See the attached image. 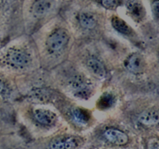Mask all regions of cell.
Wrapping results in <instances>:
<instances>
[{
	"instance_id": "4fadbf2b",
	"label": "cell",
	"mask_w": 159,
	"mask_h": 149,
	"mask_svg": "<svg viewBox=\"0 0 159 149\" xmlns=\"http://www.w3.org/2000/svg\"><path fill=\"white\" fill-rule=\"evenodd\" d=\"M79 21L84 29H93L96 26V20L92 14L89 12H81L79 16Z\"/></svg>"
},
{
	"instance_id": "277c9868",
	"label": "cell",
	"mask_w": 159,
	"mask_h": 149,
	"mask_svg": "<svg viewBox=\"0 0 159 149\" xmlns=\"http://www.w3.org/2000/svg\"><path fill=\"white\" fill-rule=\"evenodd\" d=\"M124 67L130 72L138 74L145 71L147 63L142 54L140 53H133L125 60Z\"/></svg>"
},
{
	"instance_id": "8fae6325",
	"label": "cell",
	"mask_w": 159,
	"mask_h": 149,
	"mask_svg": "<svg viewBox=\"0 0 159 149\" xmlns=\"http://www.w3.org/2000/svg\"><path fill=\"white\" fill-rule=\"evenodd\" d=\"M71 118L73 122L77 125L85 126L88 124L91 116L87 110L75 107L71 110Z\"/></svg>"
},
{
	"instance_id": "e0dca14e",
	"label": "cell",
	"mask_w": 159,
	"mask_h": 149,
	"mask_svg": "<svg viewBox=\"0 0 159 149\" xmlns=\"http://www.w3.org/2000/svg\"><path fill=\"white\" fill-rule=\"evenodd\" d=\"M9 93H10V90H9V86L6 83V82L0 78V96H9Z\"/></svg>"
},
{
	"instance_id": "9a60e30c",
	"label": "cell",
	"mask_w": 159,
	"mask_h": 149,
	"mask_svg": "<svg viewBox=\"0 0 159 149\" xmlns=\"http://www.w3.org/2000/svg\"><path fill=\"white\" fill-rule=\"evenodd\" d=\"M129 12L135 19H141L144 15V10L142 6L138 3H133L128 6Z\"/></svg>"
},
{
	"instance_id": "7c38bea8",
	"label": "cell",
	"mask_w": 159,
	"mask_h": 149,
	"mask_svg": "<svg viewBox=\"0 0 159 149\" xmlns=\"http://www.w3.org/2000/svg\"><path fill=\"white\" fill-rule=\"evenodd\" d=\"M111 24L113 27L120 34H124V35H130L131 34V28L124 20H123L120 17L113 16L111 20Z\"/></svg>"
},
{
	"instance_id": "7a4b0ae2",
	"label": "cell",
	"mask_w": 159,
	"mask_h": 149,
	"mask_svg": "<svg viewBox=\"0 0 159 149\" xmlns=\"http://www.w3.org/2000/svg\"><path fill=\"white\" fill-rule=\"evenodd\" d=\"M69 40L68 31L63 28L55 29L50 34L46 41L47 48L51 53H57L65 47Z\"/></svg>"
},
{
	"instance_id": "ac0fdd59",
	"label": "cell",
	"mask_w": 159,
	"mask_h": 149,
	"mask_svg": "<svg viewBox=\"0 0 159 149\" xmlns=\"http://www.w3.org/2000/svg\"><path fill=\"white\" fill-rule=\"evenodd\" d=\"M148 149H159L158 141L157 138H152L148 143Z\"/></svg>"
},
{
	"instance_id": "5bb4252c",
	"label": "cell",
	"mask_w": 159,
	"mask_h": 149,
	"mask_svg": "<svg viewBox=\"0 0 159 149\" xmlns=\"http://www.w3.org/2000/svg\"><path fill=\"white\" fill-rule=\"evenodd\" d=\"M115 101H116V99L113 95H112L111 93H106L99 98L97 106L101 110H106L111 107L114 104Z\"/></svg>"
},
{
	"instance_id": "52a82bcc",
	"label": "cell",
	"mask_w": 159,
	"mask_h": 149,
	"mask_svg": "<svg viewBox=\"0 0 159 149\" xmlns=\"http://www.w3.org/2000/svg\"><path fill=\"white\" fill-rule=\"evenodd\" d=\"M34 117L38 124L43 126H52L57 121L55 113L46 109H37L34 110Z\"/></svg>"
},
{
	"instance_id": "30bf717a",
	"label": "cell",
	"mask_w": 159,
	"mask_h": 149,
	"mask_svg": "<svg viewBox=\"0 0 159 149\" xmlns=\"http://www.w3.org/2000/svg\"><path fill=\"white\" fill-rule=\"evenodd\" d=\"M51 0H36L32 5V13L36 17H43L52 8Z\"/></svg>"
},
{
	"instance_id": "ba28073f",
	"label": "cell",
	"mask_w": 159,
	"mask_h": 149,
	"mask_svg": "<svg viewBox=\"0 0 159 149\" xmlns=\"http://www.w3.org/2000/svg\"><path fill=\"white\" fill-rule=\"evenodd\" d=\"M87 68L90 72L99 79H104L107 76V71L102 61L96 57H90L86 62Z\"/></svg>"
},
{
	"instance_id": "d6986e66",
	"label": "cell",
	"mask_w": 159,
	"mask_h": 149,
	"mask_svg": "<svg viewBox=\"0 0 159 149\" xmlns=\"http://www.w3.org/2000/svg\"><path fill=\"white\" fill-rule=\"evenodd\" d=\"M152 12L156 19L158 17V0H155L152 4Z\"/></svg>"
},
{
	"instance_id": "8992f818",
	"label": "cell",
	"mask_w": 159,
	"mask_h": 149,
	"mask_svg": "<svg viewBox=\"0 0 159 149\" xmlns=\"http://www.w3.org/2000/svg\"><path fill=\"white\" fill-rule=\"evenodd\" d=\"M79 144V139L75 137H60L53 140L47 149H75Z\"/></svg>"
},
{
	"instance_id": "5b68a950",
	"label": "cell",
	"mask_w": 159,
	"mask_h": 149,
	"mask_svg": "<svg viewBox=\"0 0 159 149\" xmlns=\"http://www.w3.org/2000/svg\"><path fill=\"white\" fill-rule=\"evenodd\" d=\"M103 136L108 142L118 146L125 145L129 141L127 133L116 128L107 129L104 131Z\"/></svg>"
},
{
	"instance_id": "6da1fadb",
	"label": "cell",
	"mask_w": 159,
	"mask_h": 149,
	"mask_svg": "<svg viewBox=\"0 0 159 149\" xmlns=\"http://www.w3.org/2000/svg\"><path fill=\"white\" fill-rule=\"evenodd\" d=\"M73 95L81 99L87 100L92 96L93 93V87L82 74H76L69 82Z\"/></svg>"
},
{
	"instance_id": "3957f363",
	"label": "cell",
	"mask_w": 159,
	"mask_h": 149,
	"mask_svg": "<svg viewBox=\"0 0 159 149\" xmlns=\"http://www.w3.org/2000/svg\"><path fill=\"white\" fill-rule=\"evenodd\" d=\"M5 58L6 63L14 68H25L31 63V57L29 53L20 48L9 49Z\"/></svg>"
},
{
	"instance_id": "2e32d148",
	"label": "cell",
	"mask_w": 159,
	"mask_h": 149,
	"mask_svg": "<svg viewBox=\"0 0 159 149\" xmlns=\"http://www.w3.org/2000/svg\"><path fill=\"white\" fill-rule=\"evenodd\" d=\"M100 2L104 8L108 9H115L119 6L120 0H100Z\"/></svg>"
},
{
	"instance_id": "9c48e42d",
	"label": "cell",
	"mask_w": 159,
	"mask_h": 149,
	"mask_svg": "<svg viewBox=\"0 0 159 149\" xmlns=\"http://www.w3.org/2000/svg\"><path fill=\"white\" fill-rule=\"evenodd\" d=\"M158 120L159 116L157 109H150V110H145L141 113L138 117V121L142 125L147 126V127L157 125L158 124Z\"/></svg>"
}]
</instances>
